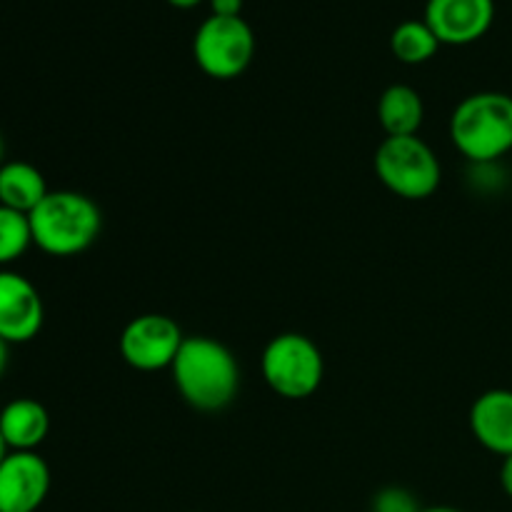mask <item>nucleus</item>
<instances>
[{"instance_id": "9", "label": "nucleus", "mask_w": 512, "mask_h": 512, "mask_svg": "<svg viewBox=\"0 0 512 512\" xmlns=\"http://www.w3.org/2000/svg\"><path fill=\"white\" fill-rule=\"evenodd\" d=\"M423 20L440 45H470L493 28L495 0H428Z\"/></svg>"}, {"instance_id": "20", "label": "nucleus", "mask_w": 512, "mask_h": 512, "mask_svg": "<svg viewBox=\"0 0 512 512\" xmlns=\"http://www.w3.org/2000/svg\"><path fill=\"white\" fill-rule=\"evenodd\" d=\"M8 360H10V345L5 340H0V378H3L5 368H8Z\"/></svg>"}, {"instance_id": "19", "label": "nucleus", "mask_w": 512, "mask_h": 512, "mask_svg": "<svg viewBox=\"0 0 512 512\" xmlns=\"http://www.w3.org/2000/svg\"><path fill=\"white\" fill-rule=\"evenodd\" d=\"M500 488L512 500V455L503 458V465H500Z\"/></svg>"}, {"instance_id": "11", "label": "nucleus", "mask_w": 512, "mask_h": 512, "mask_svg": "<svg viewBox=\"0 0 512 512\" xmlns=\"http://www.w3.org/2000/svg\"><path fill=\"white\" fill-rule=\"evenodd\" d=\"M470 430L490 453L512 455V390L495 388L480 395L470 408Z\"/></svg>"}, {"instance_id": "22", "label": "nucleus", "mask_w": 512, "mask_h": 512, "mask_svg": "<svg viewBox=\"0 0 512 512\" xmlns=\"http://www.w3.org/2000/svg\"><path fill=\"white\" fill-rule=\"evenodd\" d=\"M420 512H463V510L450 508V505H438V508H423Z\"/></svg>"}, {"instance_id": "8", "label": "nucleus", "mask_w": 512, "mask_h": 512, "mask_svg": "<svg viewBox=\"0 0 512 512\" xmlns=\"http://www.w3.org/2000/svg\"><path fill=\"white\" fill-rule=\"evenodd\" d=\"M45 320L43 298L25 275L0 270V340L8 345L30 343Z\"/></svg>"}, {"instance_id": "13", "label": "nucleus", "mask_w": 512, "mask_h": 512, "mask_svg": "<svg viewBox=\"0 0 512 512\" xmlns=\"http://www.w3.org/2000/svg\"><path fill=\"white\" fill-rule=\"evenodd\" d=\"M48 183L35 165L25 160H5L0 165V205L30 215L48 195Z\"/></svg>"}, {"instance_id": "3", "label": "nucleus", "mask_w": 512, "mask_h": 512, "mask_svg": "<svg viewBox=\"0 0 512 512\" xmlns=\"http://www.w3.org/2000/svg\"><path fill=\"white\" fill-rule=\"evenodd\" d=\"M450 140L475 165L505 158L512 150V95L483 90L460 100L450 115Z\"/></svg>"}, {"instance_id": "1", "label": "nucleus", "mask_w": 512, "mask_h": 512, "mask_svg": "<svg viewBox=\"0 0 512 512\" xmlns=\"http://www.w3.org/2000/svg\"><path fill=\"white\" fill-rule=\"evenodd\" d=\"M170 373L180 398L200 413L228 408L240 390L238 360L223 343L208 335L185 338Z\"/></svg>"}, {"instance_id": "15", "label": "nucleus", "mask_w": 512, "mask_h": 512, "mask_svg": "<svg viewBox=\"0 0 512 512\" xmlns=\"http://www.w3.org/2000/svg\"><path fill=\"white\" fill-rule=\"evenodd\" d=\"M440 48V40L425 20H405L390 35V50L405 65L428 63Z\"/></svg>"}, {"instance_id": "6", "label": "nucleus", "mask_w": 512, "mask_h": 512, "mask_svg": "<svg viewBox=\"0 0 512 512\" xmlns=\"http://www.w3.org/2000/svg\"><path fill=\"white\" fill-rule=\"evenodd\" d=\"M255 55V33L245 18L210 15L193 38V58L208 78L233 80L248 70Z\"/></svg>"}, {"instance_id": "5", "label": "nucleus", "mask_w": 512, "mask_h": 512, "mask_svg": "<svg viewBox=\"0 0 512 512\" xmlns=\"http://www.w3.org/2000/svg\"><path fill=\"white\" fill-rule=\"evenodd\" d=\"M260 370L275 395L285 400H305L323 383L325 360L308 335L280 333L265 345Z\"/></svg>"}, {"instance_id": "18", "label": "nucleus", "mask_w": 512, "mask_h": 512, "mask_svg": "<svg viewBox=\"0 0 512 512\" xmlns=\"http://www.w3.org/2000/svg\"><path fill=\"white\" fill-rule=\"evenodd\" d=\"M210 15H220V18H240L243 13V0H208Z\"/></svg>"}, {"instance_id": "23", "label": "nucleus", "mask_w": 512, "mask_h": 512, "mask_svg": "<svg viewBox=\"0 0 512 512\" xmlns=\"http://www.w3.org/2000/svg\"><path fill=\"white\" fill-rule=\"evenodd\" d=\"M10 450H8V445H5V440H3V435H0V463H3V458L5 455H8Z\"/></svg>"}, {"instance_id": "21", "label": "nucleus", "mask_w": 512, "mask_h": 512, "mask_svg": "<svg viewBox=\"0 0 512 512\" xmlns=\"http://www.w3.org/2000/svg\"><path fill=\"white\" fill-rule=\"evenodd\" d=\"M165 3H170L173 8H178V10H190V8H195V5L203 3V0H165Z\"/></svg>"}, {"instance_id": "4", "label": "nucleus", "mask_w": 512, "mask_h": 512, "mask_svg": "<svg viewBox=\"0 0 512 512\" xmlns=\"http://www.w3.org/2000/svg\"><path fill=\"white\" fill-rule=\"evenodd\" d=\"M380 183L405 200H425L440 188L443 168L438 155L418 135L385 138L375 150Z\"/></svg>"}, {"instance_id": "17", "label": "nucleus", "mask_w": 512, "mask_h": 512, "mask_svg": "<svg viewBox=\"0 0 512 512\" xmlns=\"http://www.w3.org/2000/svg\"><path fill=\"white\" fill-rule=\"evenodd\" d=\"M418 498H415L410 490L398 488V485H390L383 488L380 493H375L373 498V512H420Z\"/></svg>"}, {"instance_id": "12", "label": "nucleus", "mask_w": 512, "mask_h": 512, "mask_svg": "<svg viewBox=\"0 0 512 512\" xmlns=\"http://www.w3.org/2000/svg\"><path fill=\"white\" fill-rule=\"evenodd\" d=\"M50 433V415L33 398H15L0 410V435L10 453H35Z\"/></svg>"}, {"instance_id": "7", "label": "nucleus", "mask_w": 512, "mask_h": 512, "mask_svg": "<svg viewBox=\"0 0 512 512\" xmlns=\"http://www.w3.org/2000/svg\"><path fill=\"white\" fill-rule=\"evenodd\" d=\"M185 335L173 318L145 313L130 320L120 333V355L130 368L155 373L173 365Z\"/></svg>"}, {"instance_id": "16", "label": "nucleus", "mask_w": 512, "mask_h": 512, "mask_svg": "<svg viewBox=\"0 0 512 512\" xmlns=\"http://www.w3.org/2000/svg\"><path fill=\"white\" fill-rule=\"evenodd\" d=\"M30 245H33V230L28 215L0 205V268L23 258Z\"/></svg>"}, {"instance_id": "10", "label": "nucleus", "mask_w": 512, "mask_h": 512, "mask_svg": "<svg viewBox=\"0 0 512 512\" xmlns=\"http://www.w3.org/2000/svg\"><path fill=\"white\" fill-rule=\"evenodd\" d=\"M50 493V468L38 453H8L0 463V512H35Z\"/></svg>"}, {"instance_id": "2", "label": "nucleus", "mask_w": 512, "mask_h": 512, "mask_svg": "<svg viewBox=\"0 0 512 512\" xmlns=\"http://www.w3.org/2000/svg\"><path fill=\"white\" fill-rule=\"evenodd\" d=\"M28 218L33 245L53 258L83 253L103 230L98 203L78 190H50Z\"/></svg>"}, {"instance_id": "14", "label": "nucleus", "mask_w": 512, "mask_h": 512, "mask_svg": "<svg viewBox=\"0 0 512 512\" xmlns=\"http://www.w3.org/2000/svg\"><path fill=\"white\" fill-rule=\"evenodd\" d=\"M378 120L388 138L418 135L420 125L425 120L423 98L410 85H390L378 100Z\"/></svg>"}, {"instance_id": "24", "label": "nucleus", "mask_w": 512, "mask_h": 512, "mask_svg": "<svg viewBox=\"0 0 512 512\" xmlns=\"http://www.w3.org/2000/svg\"><path fill=\"white\" fill-rule=\"evenodd\" d=\"M5 163V138H3V133H0V165Z\"/></svg>"}]
</instances>
